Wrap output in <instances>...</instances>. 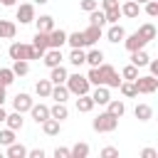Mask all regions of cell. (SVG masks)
Listing matches in <instances>:
<instances>
[{"label":"cell","instance_id":"obj_23","mask_svg":"<svg viewBox=\"0 0 158 158\" xmlns=\"http://www.w3.org/2000/svg\"><path fill=\"white\" fill-rule=\"evenodd\" d=\"M32 47L37 49V52H42L44 54V49H49V40H47V32H35V40H32Z\"/></svg>","mask_w":158,"mask_h":158},{"label":"cell","instance_id":"obj_5","mask_svg":"<svg viewBox=\"0 0 158 158\" xmlns=\"http://www.w3.org/2000/svg\"><path fill=\"white\" fill-rule=\"evenodd\" d=\"M10 59H27L30 62V54H32V44H25V42H12L10 49H7Z\"/></svg>","mask_w":158,"mask_h":158},{"label":"cell","instance_id":"obj_7","mask_svg":"<svg viewBox=\"0 0 158 158\" xmlns=\"http://www.w3.org/2000/svg\"><path fill=\"white\" fill-rule=\"evenodd\" d=\"M47 40H49V47L52 49H62V44H67V32L54 27V30L47 32Z\"/></svg>","mask_w":158,"mask_h":158},{"label":"cell","instance_id":"obj_39","mask_svg":"<svg viewBox=\"0 0 158 158\" xmlns=\"http://www.w3.org/2000/svg\"><path fill=\"white\" fill-rule=\"evenodd\" d=\"M104 15H106V22L114 25V22L121 20V7H118V5H116V7H109V10H104Z\"/></svg>","mask_w":158,"mask_h":158},{"label":"cell","instance_id":"obj_37","mask_svg":"<svg viewBox=\"0 0 158 158\" xmlns=\"http://www.w3.org/2000/svg\"><path fill=\"white\" fill-rule=\"evenodd\" d=\"M12 81H15V74H12V69H10V67H2V69H0V86H5V89H7Z\"/></svg>","mask_w":158,"mask_h":158},{"label":"cell","instance_id":"obj_29","mask_svg":"<svg viewBox=\"0 0 158 158\" xmlns=\"http://www.w3.org/2000/svg\"><path fill=\"white\" fill-rule=\"evenodd\" d=\"M148 59H151V57H148L146 49H136V52H131V64H133V67H146Z\"/></svg>","mask_w":158,"mask_h":158},{"label":"cell","instance_id":"obj_12","mask_svg":"<svg viewBox=\"0 0 158 158\" xmlns=\"http://www.w3.org/2000/svg\"><path fill=\"white\" fill-rule=\"evenodd\" d=\"M30 114H32L35 123H42L44 118H49V106L47 104H32L30 106Z\"/></svg>","mask_w":158,"mask_h":158},{"label":"cell","instance_id":"obj_11","mask_svg":"<svg viewBox=\"0 0 158 158\" xmlns=\"http://www.w3.org/2000/svg\"><path fill=\"white\" fill-rule=\"evenodd\" d=\"M89 96L94 99V104H101V106H106V101L111 99V94H109V86H104V84L94 86V91H91Z\"/></svg>","mask_w":158,"mask_h":158},{"label":"cell","instance_id":"obj_45","mask_svg":"<svg viewBox=\"0 0 158 158\" xmlns=\"http://www.w3.org/2000/svg\"><path fill=\"white\" fill-rule=\"evenodd\" d=\"M54 158H69V148L57 146V148H54Z\"/></svg>","mask_w":158,"mask_h":158},{"label":"cell","instance_id":"obj_19","mask_svg":"<svg viewBox=\"0 0 158 158\" xmlns=\"http://www.w3.org/2000/svg\"><path fill=\"white\" fill-rule=\"evenodd\" d=\"M123 37H126V30H123L118 22H114V25L109 27V32H106V40H109V42H123Z\"/></svg>","mask_w":158,"mask_h":158},{"label":"cell","instance_id":"obj_3","mask_svg":"<svg viewBox=\"0 0 158 158\" xmlns=\"http://www.w3.org/2000/svg\"><path fill=\"white\" fill-rule=\"evenodd\" d=\"M99 72H101V84L104 86H109V89H118V84H121V77L116 74V69L111 67V64H99Z\"/></svg>","mask_w":158,"mask_h":158},{"label":"cell","instance_id":"obj_38","mask_svg":"<svg viewBox=\"0 0 158 158\" xmlns=\"http://www.w3.org/2000/svg\"><path fill=\"white\" fill-rule=\"evenodd\" d=\"M118 89H121V94H123V96H128V99H131V96H138V94H136V86H133V81H128V79H121Z\"/></svg>","mask_w":158,"mask_h":158},{"label":"cell","instance_id":"obj_9","mask_svg":"<svg viewBox=\"0 0 158 158\" xmlns=\"http://www.w3.org/2000/svg\"><path fill=\"white\" fill-rule=\"evenodd\" d=\"M123 44H126V49L128 52H136V49H143L148 42L138 35V32H133V35H128V37H123Z\"/></svg>","mask_w":158,"mask_h":158},{"label":"cell","instance_id":"obj_20","mask_svg":"<svg viewBox=\"0 0 158 158\" xmlns=\"http://www.w3.org/2000/svg\"><path fill=\"white\" fill-rule=\"evenodd\" d=\"M94 106H96V104H94V99H91L89 94H81V96H77V111H79V114H89Z\"/></svg>","mask_w":158,"mask_h":158},{"label":"cell","instance_id":"obj_54","mask_svg":"<svg viewBox=\"0 0 158 158\" xmlns=\"http://www.w3.org/2000/svg\"><path fill=\"white\" fill-rule=\"evenodd\" d=\"M35 2H37V5H47L49 0H35Z\"/></svg>","mask_w":158,"mask_h":158},{"label":"cell","instance_id":"obj_36","mask_svg":"<svg viewBox=\"0 0 158 158\" xmlns=\"http://www.w3.org/2000/svg\"><path fill=\"white\" fill-rule=\"evenodd\" d=\"M89 25H96V27H104L106 25V15H104V10H91L89 12Z\"/></svg>","mask_w":158,"mask_h":158},{"label":"cell","instance_id":"obj_13","mask_svg":"<svg viewBox=\"0 0 158 158\" xmlns=\"http://www.w3.org/2000/svg\"><path fill=\"white\" fill-rule=\"evenodd\" d=\"M84 32V37H86V47H94L99 40H101V27H96V25H89L86 30H81Z\"/></svg>","mask_w":158,"mask_h":158},{"label":"cell","instance_id":"obj_25","mask_svg":"<svg viewBox=\"0 0 158 158\" xmlns=\"http://www.w3.org/2000/svg\"><path fill=\"white\" fill-rule=\"evenodd\" d=\"M35 22H37V30H40V32L54 30V17H52V15H40V17H35Z\"/></svg>","mask_w":158,"mask_h":158},{"label":"cell","instance_id":"obj_10","mask_svg":"<svg viewBox=\"0 0 158 158\" xmlns=\"http://www.w3.org/2000/svg\"><path fill=\"white\" fill-rule=\"evenodd\" d=\"M62 59H64V57H62V49H52V47H49V49H44V54H42V62H44L49 69L57 67V64H62Z\"/></svg>","mask_w":158,"mask_h":158},{"label":"cell","instance_id":"obj_33","mask_svg":"<svg viewBox=\"0 0 158 158\" xmlns=\"http://www.w3.org/2000/svg\"><path fill=\"white\" fill-rule=\"evenodd\" d=\"M101 62H104V52H101V49H89V52H86V62H84V64L99 67Z\"/></svg>","mask_w":158,"mask_h":158},{"label":"cell","instance_id":"obj_27","mask_svg":"<svg viewBox=\"0 0 158 158\" xmlns=\"http://www.w3.org/2000/svg\"><path fill=\"white\" fill-rule=\"evenodd\" d=\"M67 44H69V47H81V49H84V47H86L84 32H72V35L67 32Z\"/></svg>","mask_w":158,"mask_h":158},{"label":"cell","instance_id":"obj_32","mask_svg":"<svg viewBox=\"0 0 158 158\" xmlns=\"http://www.w3.org/2000/svg\"><path fill=\"white\" fill-rule=\"evenodd\" d=\"M136 32H138V35H141L146 42H153V40H156V27H153L151 22H143V25H141Z\"/></svg>","mask_w":158,"mask_h":158},{"label":"cell","instance_id":"obj_21","mask_svg":"<svg viewBox=\"0 0 158 158\" xmlns=\"http://www.w3.org/2000/svg\"><path fill=\"white\" fill-rule=\"evenodd\" d=\"M5 123H7V128L20 131V128L25 126V118H22V114H20V111H12V114H7V116H5Z\"/></svg>","mask_w":158,"mask_h":158},{"label":"cell","instance_id":"obj_40","mask_svg":"<svg viewBox=\"0 0 158 158\" xmlns=\"http://www.w3.org/2000/svg\"><path fill=\"white\" fill-rule=\"evenodd\" d=\"M121 77H123V79H128V81H133V79L138 77V67H133V64H126V67L121 69Z\"/></svg>","mask_w":158,"mask_h":158},{"label":"cell","instance_id":"obj_56","mask_svg":"<svg viewBox=\"0 0 158 158\" xmlns=\"http://www.w3.org/2000/svg\"><path fill=\"white\" fill-rule=\"evenodd\" d=\"M0 158H2V156H0Z\"/></svg>","mask_w":158,"mask_h":158},{"label":"cell","instance_id":"obj_17","mask_svg":"<svg viewBox=\"0 0 158 158\" xmlns=\"http://www.w3.org/2000/svg\"><path fill=\"white\" fill-rule=\"evenodd\" d=\"M42 131L47 133V136H59V131H62V121H57V118H44L42 121Z\"/></svg>","mask_w":158,"mask_h":158},{"label":"cell","instance_id":"obj_31","mask_svg":"<svg viewBox=\"0 0 158 158\" xmlns=\"http://www.w3.org/2000/svg\"><path fill=\"white\" fill-rule=\"evenodd\" d=\"M25 156H27V148H25L22 143L12 141V143L7 146V158H25Z\"/></svg>","mask_w":158,"mask_h":158},{"label":"cell","instance_id":"obj_22","mask_svg":"<svg viewBox=\"0 0 158 158\" xmlns=\"http://www.w3.org/2000/svg\"><path fill=\"white\" fill-rule=\"evenodd\" d=\"M118 7H121V15L123 17H138V12H141V5L136 0H128V2L118 5Z\"/></svg>","mask_w":158,"mask_h":158},{"label":"cell","instance_id":"obj_50","mask_svg":"<svg viewBox=\"0 0 158 158\" xmlns=\"http://www.w3.org/2000/svg\"><path fill=\"white\" fill-rule=\"evenodd\" d=\"M118 0H101V10H109V7H116Z\"/></svg>","mask_w":158,"mask_h":158},{"label":"cell","instance_id":"obj_48","mask_svg":"<svg viewBox=\"0 0 158 158\" xmlns=\"http://www.w3.org/2000/svg\"><path fill=\"white\" fill-rule=\"evenodd\" d=\"M27 156L30 158H44V151L42 148H32V151H27Z\"/></svg>","mask_w":158,"mask_h":158},{"label":"cell","instance_id":"obj_4","mask_svg":"<svg viewBox=\"0 0 158 158\" xmlns=\"http://www.w3.org/2000/svg\"><path fill=\"white\" fill-rule=\"evenodd\" d=\"M133 86H136V94H153V91H158V77H153V74L136 77Z\"/></svg>","mask_w":158,"mask_h":158},{"label":"cell","instance_id":"obj_44","mask_svg":"<svg viewBox=\"0 0 158 158\" xmlns=\"http://www.w3.org/2000/svg\"><path fill=\"white\" fill-rule=\"evenodd\" d=\"M79 7H81L84 12H91V10H96V7H99V2H96V0H81V2H79Z\"/></svg>","mask_w":158,"mask_h":158},{"label":"cell","instance_id":"obj_43","mask_svg":"<svg viewBox=\"0 0 158 158\" xmlns=\"http://www.w3.org/2000/svg\"><path fill=\"white\" fill-rule=\"evenodd\" d=\"M146 5V15L148 17H158V2L156 0H148V2H143Z\"/></svg>","mask_w":158,"mask_h":158},{"label":"cell","instance_id":"obj_28","mask_svg":"<svg viewBox=\"0 0 158 158\" xmlns=\"http://www.w3.org/2000/svg\"><path fill=\"white\" fill-rule=\"evenodd\" d=\"M69 62H72L74 67H81V64L86 62V52H84L81 47H72V52H69Z\"/></svg>","mask_w":158,"mask_h":158},{"label":"cell","instance_id":"obj_8","mask_svg":"<svg viewBox=\"0 0 158 158\" xmlns=\"http://www.w3.org/2000/svg\"><path fill=\"white\" fill-rule=\"evenodd\" d=\"M35 101H32V96L30 94H25V91H20L15 99H12V109L15 111H20V114H25V111H30V106H32Z\"/></svg>","mask_w":158,"mask_h":158},{"label":"cell","instance_id":"obj_24","mask_svg":"<svg viewBox=\"0 0 158 158\" xmlns=\"http://www.w3.org/2000/svg\"><path fill=\"white\" fill-rule=\"evenodd\" d=\"M49 96H52L54 101H67V99H69V89H67V84H52Z\"/></svg>","mask_w":158,"mask_h":158},{"label":"cell","instance_id":"obj_55","mask_svg":"<svg viewBox=\"0 0 158 158\" xmlns=\"http://www.w3.org/2000/svg\"><path fill=\"white\" fill-rule=\"evenodd\" d=\"M136 2H138V5H143V2H148V0H136Z\"/></svg>","mask_w":158,"mask_h":158},{"label":"cell","instance_id":"obj_6","mask_svg":"<svg viewBox=\"0 0 158 158\" xmlns=\"http://www.w3.org/2000/svg\"><path fill=\"white\" fill-rule=\"evenodd\" d=\"M15 17L20 20V25L35 22V5H32V2H22V5L17 7V12H15Z\"/></svg>","mask_w":158,"mask_h":158},{"label":"cell","instance_id":"obj_52","mask_svg":"<svg viewBox=\"0 0 158 158\" xmlns=\"http://www.w3.org/2000/svg\"><path fill=\"white\" fill-rule=\"evenodd\" d=\"M0 2H2V5H5V7H12V5H15V2H17V0H0Z\"/></svg>","mask_w":158,"mask_h":158},{"label":"cell","instance_id":"obj_15","mask_svg":"<svg viewBox=\"0 0 158 158\" xmlns=\"http://www.w3.org/2000/svg\"><path fill=\"white\" fill-rule=\"evenodd\" d=\"M106 106H109L106 111H109L111 116H116V118H121V116L126 114V104H123L121 99H109V101H106Z\"/></svg>","mask_w":158,"mask_h":158},{"label":"cell","instance_id":"obj_51","mask_svg":"<svg viewBox=\"0 0 158 158\" xmlns=\"http://www.w3.org/2000/svg\"><path fill=\"white\" fill-rule=\"evenodd\" d=\"M5 99H7V96H5V86H0V106L5 104Z\"/></svg>","mask_w":158,"mask_h":158},{"label":"cell","instance_id":"obj_26","mask_svg":"<svg viewBox=\"0 0 158 158\" xmlns=\"http://www.w3.org/2000/svg\"><path fill=\"white\" fill-rule=\"evenodd\" d=\"M133 114H136L138 121H151V118H153V109H151L148 104H136Z\"/></svg>","mask_w":158,"mask_h":158},{"label":"cell","instance_id":"obj_30","mask_svg":"<svg viewBox=\"0 0 158 158\" xmlns=\"http://www.w3.org/2000/svg\"><path fill=\"white\" fill-rule=\"evenodd\" d=\"M10 69H12L15 77H25V74L30 72V62H27V59H12V67H10Z\"/></svg>","mask_w":158,"mask_h":158},{"label":"cell","instance_id":"obj_41","mask_svg":"<svg viewBox=\"0 0 158 158\" xmlns=\"http://www.w3.org/2000/svg\"><path fill=\"white\" fill-rule=\"evenodd\" d=\"M86 79H89L91 86H99V84H101V72H99V67H91L89 74H86Z\"/></svg>","mask_w":158,"mask_h":158},{"label":"cell","instance_id":"obj_14","mask_svg":"<svg viewBox=\"0 0 158 158\" xmlns=\"http://www.w3.org/2000/svg\"><path fill=\"white\" fill-rule=\"evenodd\" d=\"M67 77H69V72H67L62 64H57V67L49 69V81H52V84H64Z\"/></svg>","mask_w":158,"mask_h":158},{"label":"cell","instance_id":"obj_2","mask_svg":"<svg viewBox=\"0 0 158 158\" xmlns=\"http://www.w3.org/2000/svg\"><path fill=\"white\" fill-rule=\"evenodd\" d=\"M116 126H118V118H116V116H111L109 111L99 114V116L91 121V128H94V131H99V133H111V131H116Z\"/></svg>","mask_w":158,"mask_h":158},{"label":"cell","instance_id":"obj_35","mask_svg":"<svg viewBox=\"0 0 158 158\" xmlns=\"http://www.w3.org/2000/svg\"><path fill=\"white\" fill-rule=\"evenodd\" d=\"M89 156V143H74L69 148V158H86Z\"/></svg>","mask_w":158,"mask_h":158},{"label":"cell","instance_id":"obj_53","mask_svg":"<svg viewBox=\"0 0 158 158\" xmlns=\"http://www.w3.org/2000/svg\"><path fill=\"white\" fill-rule=\"evenodd\" d=\"M5 116H7V111H5V109H2V106H0V123H2V121H5Z\"/></svg>","mask_w":158,"mask_h":158},{"label":"cell","instance_id":"obj_16","mask_svg":"<svg viewBox=\"0 0 158 158\" xmlns=\"http://www.w3.org/2000/svg\"><path fill=\"white\" fill-rule=\"evenodd\" d=\"M49 116H52V118H57V121H64V118L69 116L67 104H64V101H54V106H49Z\"/></svg>","mask_w":158,"mask_h":158},{"label":"cell","instance_id":"obj_42","mask_svg":"<svg viewBox=\"0 0 158 158\" xmlns=\"http://www.w3.org/2000/svg\"><path fill=\"white\" fill-rule=\"evenodd\" d=\"M12 141H15V131H12V128H2V131H0V143H2V146H10Z\"/></svg>","mask_w":158,"mask_h":158},{"label":"cell","instance_id":"obj_49","mask_svg":"<svg viewBox=\"0 0 158 158\" xmlns=\"http://www.w3.org/2000/svg\"><path fill=\"white\" fill-rule=\"evenodd\" d=\"M148 67H151V74L158 77V59H148Z\"/></svg>","mask_w":158,"mask_h":158},{"label":"cell","instance_id":"obj_18","mask_svg":"<svg viewBox=\"0 0 158 158\" xmlns=\"http://www.w3.org/2000/svg\"><path fill=\"white\" fill-rule=\"evenodd\" d=\"M17 32V25L12 20H0V40H12Z\"/></svg>","mask_w":158,"mask_h":158},{"label":"cell","instance_id":"obj_1","mask_svg":"<svg viewBox=\"0 0 158 158\" xmlns=\"http://www.w3.org/2000/svg\"><path fill=\"white\" fill-rule=\"evenodd\" d=\"M64 84H67V89H69V94H74V96H81V94H89V89H91V84H89V79H86V77H81L79 72H77V74H69Z\"/></svg>","mask_w":158,"mask_h":158},{"label":"cell","instance_id":"obj_34","mask_svg":"<svg viewBox=\"0 0 158 158\" xmlns=\"http://www.w3.org/2000/svg\"><path fill=\"white\" fill-rule=\"evenodd\" d=\"M49 91H52V81H49V79H40V81L35 84V94H37V96L47 99V96H49Z\"/></svg>","mask_w":158,"mask_h":158},{"label":"cell","instance_id":"obj_46","mask_svg":"<svg viewBox=\"0 0 158 158\" xmlns=\"http://www.w3.org/2000/svg\"><path fill=\"white\" fill-rule=\"evenodd\" d=\"M101 156H104V158H114V156H118V148H114V146H106V148L101 151Z\"/></svg>","mask_w":158,"mask_h":158},{"label":"cell","instance_id":"obj_47","mask_svg":"<svg viewBox=\"0 0 158 158\" xmlns=\"http://www.w3.org/2000/svg\"><path fill=\"white\" fill-rule=\"evenodd\" d=\"M141 156H143V158H158V151H156V148H143Z\"/></svg>","mask_w":158,"mask_h":158}]
</instances>
